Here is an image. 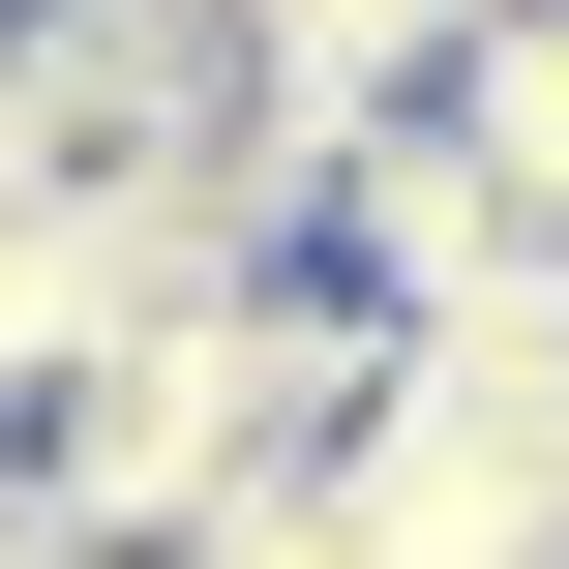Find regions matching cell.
<instances>
[{
    "label": "cell",
    "mask_w": 569,
    "mask_h": 569,
    "mask_svg": "<svg viewBox=\"0 0 569 569\" xmlns=\"http://www.w3.org/2000/svg\"><path fill=\"white\" fill-rule=\"evenodd\" d=\"M360 390H390V330L360 300H300V270H210V300H120L60 390H30V540L60 569H180V540H270L330 450H360Z\"/></svg>",
    "instance_id": "6da1fadb"
},
{
    "label": "cell",
    "mask_w": 569,
    "mask_h": 569,
    "mask_svg": "<svg viewBox=\"0 0 569 569\" xmlns=\"http://www.w3.org/2000/svg\"><path fill=\"white\" fill-rule=\"evenodd\" d=\"M420 120H450V150H480V210H510V240H540V270H569V0H480V30H450V90H420Z\"/></svg>",
    "instance_id": "7a4b0ae2"
}]
</instances>
